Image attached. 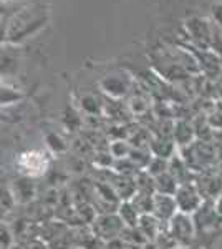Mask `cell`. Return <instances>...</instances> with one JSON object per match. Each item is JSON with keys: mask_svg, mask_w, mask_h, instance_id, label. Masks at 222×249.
Here are the masks:
<instances>
[{"mask_svg": "<svg viewBox=\"0 0 222 249\" xmlns=\"http://www.w3.org/2000/svg\"><path fill=\"white\" fill-rule=\"evenodd\" d=\"M90 228L102 243L110 244L121 238L123 231L126 230V224L123 223L118 213H98Z\"/></svg>", "mask_w": 222, "mask_h": 249, "instance_id": "cell-1", "label": "cell"}, {"mask_svg": "<svg viewBox=\"0 0 222 249\" xmlns=\"http://www.w3.org/2000/svg\"><path fill=\"white\" fill-rule=\"evenodd\" d=\"M166 230L179 249L191 246L197 232L194 218L191 214H186V213L181 211H177L174 218L166 224Z\"/></svg>", "mask_w": 222, "mask_h": 249, "instance_id": "cell-2", "label": "cell"}, {"mask_svg": "<svg viewBox=\"0 0 222 249\" xmlns=\"http://www.w3.org/2000/svg\"><path fill=\"white\" fill-rule=\"evenodd\" d=\"M174 198H176L177 210L181 213H186V214H191V216H194L196 211L204 204V198L199 193V190H197L194 181L179 184Z\"/></svg>", "mask_w": 222, "mask_h": 249, "instance_id": "cell-3", "label": "cell"}, {"mask_svg": "<svg viewBox=\"0 0 222 249\" xmlns=\"http://www.w3.org/2000/svg\"><path fill=\"white\" fill-rule=\"evenodd\" d=\"M17 166L22 176L28 178H37V176L45 175L48 170V158L42 151H28L18 156Z\"/></svg>", "mask_w": 222, "mask_h": 249, "instance_id": "cell-4", "label": "cell"}, {"mask_svg": "<svg viewBox=\"0 0 222 249\" xmlns=\"http://www.w3.org/2000/svg\"><path fill=\"white\" fill-rule=\"evenodd\" d=\"M194 183L199 193L203 195L204 201H216L222 195V176L221 173L214 170L197 175L194 178Z\"/></svg>", "mask_w": 222, "mask_h": 249, "instance_id": "cell-5", "label": "cell"}, {"mask_svg": "<svg viewBox=\"0 0 222 249\" xmlns=\"http://www.w3.org/2000/svg\"><path fill=\"white\" fill-rule=\"evenodd\" d=\"M177 204L176 198L171 195H161V193H154V198H153V214L157 219H161L164 224H168L169 221L176 216Z\"/></svg>", "mask_w": 222, "mask_h": 249, "instance_id": "cell-6", "label": "cell"}, {"mask_svg": "<svg viewBox=\"0 0 222 249\" xmlns=\"http://www.w3.org/2000/svg\"><path fill=\"white\" fill-rule=\"evenodd\" d=\"M10 190L14 193L18 204H32L37 199V186H35V183H34V178L20 176L18 179L14 181Z\"/></svg>", "mask_w": 222, "mask_h": 249, "instance_id": "cell-7", "label": "cell"}, {"mask_svg": "<svg viewBox=\"0 0 222 249\" xmlns=\"http://www.w3.org/2000/svg\"><path fill=\"white\" fill-rule=\"evenodd\" d=\"M164 226L166 224L163 223L161 219H157L153 213H148V214H141L139 223H138V230L141 234L146 238V241L149 244H153L157 239V236L163 232Z\"/></svg>", "mask_w": 222, "mask_h": 249, "instance_id": "cell-8", "label": "cell"}, {"mask_svg": "<svg viewBox=\"0 0 222 249\" xmlns=\"http://www.w3.org/2000/svg\"><path fill=\"white\" fill-rule=\"evenodd\" d=\"M177 188H179V183L176 181V178L169 171L163 173V175H159V176H156V178H154V190H156V193L174 196Z\"/></svg>", "mask_w": 222, "mask_h": 249, "instance_id": "cell-9", "label": "cell"}, {"mask_svg": "<svg viewBox=\"0 0 222 249\" xmlns=\"http://www.w3.org/2000/svg\"><path fill=\"white\" fill-rule=\"evenodd\" d=\"M118 214L123 219V223L126 224V228H138L141 214L131 201H121L118 208Z\"/></svg>", "mask_w": 222, "mask_h": 249, "instance_id": "cell-10", "label": "cell"}, {"mask_svg": "<svg viewBox=\"0 0 222 249\" xmlns=\"http://www.w3.org/2000/svg\"><path fill=\"white\" fill-rule=\"evenodd\" d=\"M15 204H18V203H17V199H15L14 193H12L10 186H2V216L3 218H7V216L14 211Z\"/></svg>", "mask_w": 222, "mask_h": 249, "instance_id": "cell-11", "label": "cell"}, {"mask_svg": "<svg viewBox=\"0 0 222 249\" xmlns=\"http://www.w3.org/2000/svg\"><path fill=\"white\" fill-rule=\"evenodd\" d=\"M14 249H50L45 241H42L40 238L37 239H30V241H23V243H17L14 246Z\"/></svg>", "mask_w": 222, "mask_h": 249, "instance_id": "cell-12", "label": "cell"}, {"mask_svg": "<svg viewBox=\"0 0 222 249\" xmlns=\"http://www.w3.org/2000/svg\"><path fill=\"white\" fill-rule=\"evenodd\" d=\"M217 164L222 166V146L219 148V150H217Z\"/></svg>", "mask_w": 222, "mask_h": 249, "instance_id": "cell-13", "label": "cell"}, {"mask_svg": "<svg viewBox=\"0 0 222 249\" xmlns=\"http://www.w3.org/2000/svg\"><path fill=\"white\" fill-rule=\"evenodd\" d=\"M149 246H151V244H148V246H143V248H136V249H151Z\"/></svg>", "mask_w": 222, "mask_h": 249, "instance_id": "cell-14", "label": "cell"}]
</instances>
